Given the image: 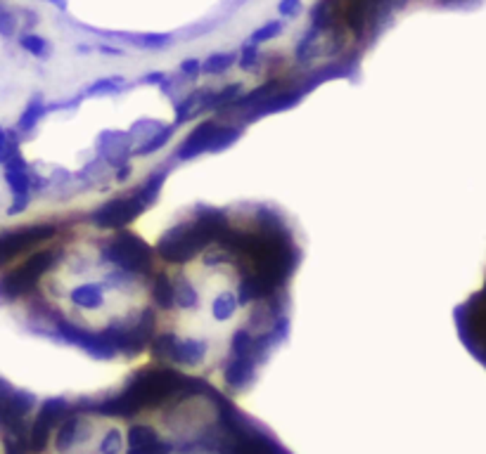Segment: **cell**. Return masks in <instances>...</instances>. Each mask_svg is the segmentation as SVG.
Instances as JSON below:
<instances>
[{
	"mask_svg": "<svg viewBox=\"0 0 486 454\" xmlns=\"http://www.w3.org/2000/svg\"><path fill=\"white\" fill-rule=\"evenodd\" d=\"M152 251L150 360L245 396L290 334L297 225L268 202L195 204Z\"/></svg>",
	"mask_w": 486,
	"mask_h": 454,
	"instance_id": "1",
	"label": "cell"
},
{
	"mask_svg": "<svg viewBox=\"0 0 486 454\" xmlns=\"http://www.w3.org/2000/svg\"><path fill=\"white\" fill-rule=\"evenodd\" d=\"M26 329L102 362L136 360L154 336V251L128 227L55 220L0 277Z\"/></svg>",
	"mask_w": 486,
	"mask_h": 454,
	"instance_id": "2",
	"label": "cell"
},
{
	"mask_svg": "<svg viewBox=\"0 0 486 454\" xmlns=\"http://www.w3.org/2000/svg\"><path fill=\"white\" fill-rule=\"evenodd\" d=\"M29 454H294L207 378L150 360L95 393L39 400Z\"/></svg>",
	"mask_w": 486,
	"mask_h": 454,
	"instance_id": "3",
	"label": "cell"
},
{
	"mask_svg": "<svg viewBox=\"0 0 486 454\" xmlns=\"http://www.w3.org/2000/svg\"><path fill=\"white\" fill-rule=\"evenodd\" d=\"M14 29H17V19H14L12 12H7L3 5H0V36H5V38H10L14 33Z\"/></svg>",
	"mask_w": 486,
	"mask_h": 454,
	"instance_id": "6",
	"label": "cell"
},
{
	"mask_svg": "<svg viewBox=\"0 0 486 454\" xmlns=\"http://www.w3.org/2000/svg\"><path fill=\"white\" fill-rule=\"evenodd\" d=\"M453 319L460 344L486 369V267L482 284L455 308Z\"/></svg>",
	"mask_w": 486,
	"mask_h": 454,
	"instance_id": "4",
	"label": "cell"
},
{
	"mask_svg": "<svg viewBox=\"0 0 486 454\" xmlns=\"http://www.w3.org/2000/svg\"><path fill=\"white\" fill-rule=\"evenodd\" d=\"M19 46L24 48V50H29L36 57H48V43L43 41L41 36H36V33L19 36Z\"/></svg>",
	"mask_w": 486,
	"mask_h": 454,
	"instance_id": "5",
	"label": "cell"
},
{
	"mask_svg": "<svg viewBox=\"0 0 486 454\" xmlns=\"http://www.w3.org/2000/svg\"><path fill=\"white\" fill-rule=\"evenodd\" d=\"M7 150H10V133H7L3 125H0V163L5 161Z\"/></svg>",
	"mask_w": 486,
	"mask_h": 454,
	"instance_id": "7",
	"label": "cell"
}]
</instances>
